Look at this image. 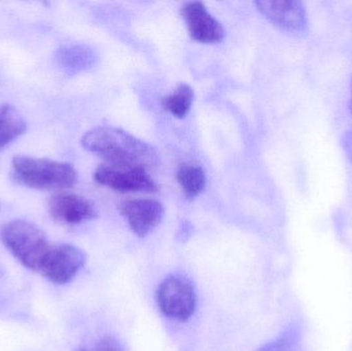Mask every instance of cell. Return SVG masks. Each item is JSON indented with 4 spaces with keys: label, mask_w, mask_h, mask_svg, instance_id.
<instances>
[{
    "label": "cell",
    "mask_w": 352,
    "mask_h": 351,
    "mask_svg": "<svg viewBox=\"0 0 352 351\" xmlns=\"http://www.w3.org/2000/svg\"><path fill=\"white\" fill-rule=\"evenodd\" d=\"M176 179L184 195L190 199L200 195L206 187V175L198 165H182L178 168Z\"/></svg>",
    "instance_id": "13"
},
{
    "label": "cell",
    "mask_w": 352,
    "mask_h": 351,
    "mask_svg": "<svg viewBox=\"0 0 352 351\" xmlns=\"http://www.w3.org/2000/svg\"><path fill=\"white\" fill-rule=\"evenodd\" d=\"M182 16L188 32L199 43H217L223 38L225 31L221 23L213 18L200 1L188 2L182 8Z\"/></svg>",
    "instance_id": "8"
},
{
    "label": "cell",
    "mask_w": 352,
    "mask_h": 351,
    "mask_svg": "<svg viewBox=\"0 0 352 351\" xmlns=\"http://www.w3.org/2000/svg\"><path fill=\"white\" fill-rule=\"evenodd\" d=\"M0 240L25 267L41 272L50 247L43 230L26 222L14 220L0 229Z\"/></svg>",
    "instance_id": "3"
},
{
    "label": "cell",
    "mask_w": 352,
    "mask_h": 351,
    "mask_svg": "<svg viewBox=\"0 0 352 351\" xmlns=\"http://www.w3.org/2000/svg\"><path fill=\"white\" fill-rule=\"evenodd\" d=\"M120 212L126 218L134 234L138 237L148 236L164 218L162 203L153 199H133L124 201Z\"/></svg>",
    "instance_id": "7"
},
{
    "label": "cell",
    "mask_w": 352,
    "mask_h": 351,
    "mask_svg": "<svg viewBox=\"0 0 352 351\" xmlns=\"http://www.w3.org/2000/svg\"><path fill=\"white\" fill-rule=\"evenodd\" d=\"M94 177L100 185L122 193L158 191V185L144 167L109 163L99 166Z\"/></svg>",
    "instance_id": "5"
},
{
    "label": "cell",
    "mask_w": 352,
    "mask_h": 351,
    "mask_svg": "<svg viewBox=\"0 0 352 351\" xmlns=\"http://www.w3.org/2000/svg\"><path fill=\"white\" fill-rule=\"evenodd\" d=\"M80 351H87V350H80Z\"/></svg>",
    "instance_id": "19"
},
{
    "label": "cell",
    "mask_w": 352,
    "mask_h": 351,
    "mask_svg": "<svg viewBox=\"0 0 352 351\" xmlns=\"http://www.w3.org/2000/svg\"><path fill=\"white\" fill-rule=\"evenodd\" d=\"M256 8L271 22L295 32L307 29L308 18L302 2L293 0H264L256 1Z\"/></svg>",
    "instance_id": "10"
},
{
    "label": "cell",
    "mask_w": 352,
    "mask_h": 351,
    "mask_svg": "<svg viewBox=\"0 0 352 351\" xmlns=\"http://www.w3.org/2000/svg\"><path fill=\"white\" fill-rule=\"evenodd\" d=\"M55 60L62 71L76 74L92 67L95 63V54L87 45H64L56 52Z\"/></svg>",
    "instance_id": "11"
},
{
    "label": "cell",
    "mask_w": 352,
    "mask_h": 351,
    "mask_svg": "<svg viewBox=\"0 0 352 351\" xmlns=\"http://www.w3.org/2000/svg\"><path fill=\"white\" fill-rule=\"evenodd\" d=\"M84 251L72 245L51 247L41 273L55 284H66L72 282L86 264Z\"/></svg>",
    "instance_id": "6"
},
{
    "label": "cell",
    "mask_w": 352,
    "mask_h": 351,
    "mask_svg": "<svg viewBox=\"0 0 352 351\" xmlns=\"http://www.w3.org/2000/svg\"><path fill=\"white\" fill-rule=\"evenodd\" d=\"M194 101V90L188 84H182L176 88L175 92L164 97L161 101L163 109L173 113L176 117H186L192 107Z\"/></svg>",
    "instance_id": "14"
},
{
    "label": "cell",
    "mask_w": 352,
    "mask_h": 351,
    "mask_svg": "<svg viewBox=\"0 0 352 351\" xmlns=\"http://www.w3.org/2000/svg\"><path fill=\"white\" fill-rule=\"evenodd\" d=\"M12 175L20 185L39 191L70 189L78 181V172L69 163L28 156L12 159Z\"/></svg>",
    "instance_id": "2"
},
{
    "label": "cell",
    "mask_w": 352,
    "mask_h": 351,
    "mask_svg": "<svg viewBox=\"0 0 352 351\" xmlns=\"http://www.w3.org/2000/svg\"><path fill=\"white\" fill-rule=\"evenodd\" d=\"M82 144L113 164L144 168L158 164L159 155L154 146L117 128H95L85 134Z\"/></svg>",
    "instance_id": "1"
},
{
    "label": "cell",
    "mask_w": 352,
    "mask_h": 351,
    "mask_svg": "<svg viewBox=\"0 0 352 351\" xmlns=\"http://www.w3.org/2000/svg\"><path fill=\"white\" fill-rule=\"evenodd\" d=\"M342 144L347 158L352 162V130L344 134L342 138Z\"/></svg>",
    "instance_id": "17"
},
{
    "label": "cell",
    "mask_w": 352,
    "mask_h": 351,
    "mask_svg": "<svg viewBox=\"0 0 352 351\" xmlns=\"http://www.w3.org/2000/svg\"><path fill=\"white\" fill-rule=\"evenodd\" d=\"M95 351H125L119 340L113 337L102 338L95 348Z\"/></svg>",
    "instance_id": "16"
},
{
    "label": "cell",
    "mask_w": 352,
    "mask_h": 351,
    "mask_svg": "<svg viewBox=\"0 0 352 351\" xmlns=\"http://www.w3.org/2000/svg\"><path fill=\"white\" fill-rule=\"evenodd\" d=\"M349 109H351V111L352 113V89H351V100H349Z\"/></svg>",
    "instance_id": "18"
},
{
    "label": "cell",
    "mask_w": 352,
    "mask_h": 351,
    "mask_svg": "<svg viewBox=\"0 0 352 351\" xmlns=\"http://www.w3.org/2000/svg\"><path fill=\"white\" fill-rule=\"evenodd\" d=\"M297 341V334L295 332H285L278 337L267 342L256 351H292Z\"/></svg>",
    "instance_id": "15"
},
{
    "label": "cell",
    "mask_w": 352,
    "mask_h": 351,
    "mask_svg": "<svg viewBox=\"0 0 352 351\" xmlns=\"http://www.w3.org/2000/svg\"><path fill=\"white\" fill-rule=\"evenodd\" d=\"M26 122L21 113L10 104L0 106V150L22 135Z\"/></svg>",
    "instance_id": "12"
},
{
    "label": "cell",
    "mask_w": 352,
    "mask_h": 351,
    "mask_svg": "<svg viewBox=\"0 0 352 351\" xmlns=\"http://www.w3.org/2000/svg\"><path fill=\"white\" fill-rule=\"evenodd\" d=\"M196 292L186 276L175 274L161 282L157 290V303L166 317L178 321H186L196 309Z\"/></svg>",
    "instance_id": "4"
},
{
    "label": "cell",
    "mask_w": 352,
    "mask_h": 351,
    "mask_svg": "<svg viewBox=\"0 0 352 351\" xmlns=\"http://www.w3.org/2000/svg\"><path fill=\"white\" fill-rule=\"evenodd\" d=\"M49 212L52 218L67 225H78L94 220L98 210L91 200L76 194H59L49 202Z\"/></svg>",
    "instance_id": "9"
}]
</instances>
